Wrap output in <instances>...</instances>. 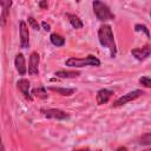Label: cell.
Segmentation results:
<instances>
[{"label": "cell", "instance_id": "cell-1", "mask_svg": "<svg viewBox=\"0 0 151 151\" xmlns=\"http://www.w3.org/2000/svg\"><path fill=\"white\" fill-rule=\"evenodd\" d=\"M98 40H99V42L103 47L109 48L111 57L114 58L116 54H117V46H116V42H114V37H113L112 28H111L110 25L104 24L99 27V29H98Z\"/></svg>", "mask_w": 151, "mask_h": 151}, {"label": "cell", "instance_id": "cell-2", "mask_svg": "<svg viewBox=\"0 0 151 151\" xmlns=\"http://www.w3.org/2000/svg\"><path fill=\"white\" fill-rule=\"evenodd\" d=\"M66 66L70 67H84V66H100V60L96 57V55H87L85 58H76V57H71L65 61Z\"/></svg>", "mask_w": 151, "mask_h": 151}, {"label": "cell", "instance_id": "cell-3", "mask_svg": "<svg viewBox=\"0 0 151 151\" xmlns=\"http://www.w3.org/2000/svg\"><path fill=\"white\" fill-rule=\"evenodd\" d=\"M92 7H93V12L94 15L97 17V19L99 21H107V20H113L114 19V14L111 12L110 7L99 0H94L92 2Z\"/></svg>", "mask_w": 151, "mask_h": 151}, {"label": "cell", "instance_id": "cell-4", "mask_svg": "<svg viewBox=\"0 0 151 151\" xmlns=\"http://www.w3.org/2000/svg\"><path fill=\"white\" fill-rule=\"evenodd\" d=\"M143 94H144V91H143V90H133V91H131V92H129V93H126V94L119 97V98L112 104V107H118V106L125 105V104H127V103H130V101H132V100H134V99L142 97Z\"/></svg>", "mask_w": 151, "mask_h": 151}, {"label": "cell", "instance_id": "cell-5", "mask_svg": "<svg viewBox=\"0 0 151 151\" xmlns=\"http://www.w3.org/2000/svg\"><path fill=\"white\" fill-rule=\"evenodd\" d=\"M41 112L44 113L45 117L51 118V119H57V120H64L70 118V114L66 113L65 111L60 110V109H47V110H41Z\"/></svg>", "mask_w": 151, "mask_h": 151}, {"label": "cell", "instance_id": "cell-6", "mask_svg": "<svg viewBox=\"0 0 151 151\" xmlns=\"http://www.w3.org/2000/svg\"><path fill=\"white\" fill-rule=\"evenodd\" d=\"M19 33H20V46L22 48H27L29 46V32L24 20L19 22Z\"/></svg>", "mask_w": 151, "mask_h": 151}, {"label": "cell", "instance_id": "cell-7", "mask_svg": "<svg viewBox=\"0 0 151 151\" xmlns=\"http://www.w3.org/2000/svg\"><path fill=\"white\" fill-rule=\"evenodd\" d=\"M39 63L40 55L37 52H32L28 59V73L31 76H37L39 73Z\"/></svg>", "mask_w": 151, "mask_h": 151}, {"label": "cell", "instance_id": "cell-8", "mask_svg": "<svg viewBox=\"0 0 151 151\" xmlns=\"http://www.w3.org/2000/svg\"><path fill=\"white\" fill-rule=\"evenodd\" d=\"M0 6L2 7V12L0 14V25L5 26L6 21L8 19V15H9V8L12 6V1L11 0H0Z\"/></svg>", "mask_w": 151, "mask_h": 151}, {"label": "cell", "instance_id": "cell-9", "mask_svg": "<svg viewBox=\"0 0 151 151\" xmlns=\"http://www.w3.org/2000/svg\"><path fill=\"white\" fill-rule=\"evenodd\" d=\"M151 53V50H150V46H144V47H139V48H133L131 50V54L139 61L142 60H145L146 58H149Z\"/></svg>", "mask_w": 151, "mask_h": 151}, {"label": "cell", "instance_id": "cell-10", "mask_svg": "<svg viewBox=\"0 0 151 151\" xmlns=\"http://www.w3.org/2000/svg\"><path fill=\"white\" fill-rule=\"evenodd\" d=\"M14 65H15V70L18 71V73H19L20 76L26 74L27 67H26V61H25V57H24L22 53H18V54L15 55Z\"/></svg>", "mask_w": 151, "mask_h": 151}, {"label": "cell", "instance_id": "cell-11", "mask_svg": "<svg viewBox=\"0 0 151 151\" xmlns=\"http://www.w3.org/2000/svg\"><path fill=\"white\" fill-rule=\"evenodd\" d=\"M113 96V91L111 90H107V88H101L97 92V96H96V100H97V104L98 105H103V104H106L110 98Z\"/></svg>", "mask_w": 151, "mask_h": 151}, {"label": "cell", "instance_id": "cell-12", "mask_svg": "<svg viewBox=\"0 0 151 151\" xmlns=\"http://www.w3.org/2000/svg\"><path fill=\"white\" fill-rule=\"evenodd\" d=\"M29 86H31V84H29V81L27 79H24L22 78V79H19L17 81V87L24 94V97L26 99H28V100H32V96L29 93Z\"/></svg>", "mask_w": 151, "mask_h": 151}, {"label": "cell", "instance_id": "cell-13", "mask_svg": "<svg viewBox=\"0 0 151 151\" xmlns=\"http://www.w3.org/2000/svg\"><path fill=\"white\" fill-rule=\"evenodd\" d=\"M54 76L55 77H58V78H63V79H65V78H77V77H79L80 76V72L79 71H66V70H60V71H57L55 73H54Z\"/></svg>", "mask_w": 151, "mask_h": 151}, {"label": "cell", "instance_id": "cell-14", "mask_svg": "<svg viewBox=\"0 0 151 151\" xmlns=\"http://www.w3.org/2000/svg\"><path fill=\"white\" fill-rule=\"evenodd\" d=\"M66 17H67V19H68V21H70V24H71V26H72L73 28H76V29L83 28L84 24H83V21L79 19L78 15L71 14V13H66Z\"/></svg>", "mask_w": 151, "mask_h": 151}, {"label": "cell", "instance_id": "cell-15", "mask_svg": "<svg viewBox=\"0 0 151 151\" xmlns=\"http://www.w3.org/2000/svg\"><path fill=\"white\" fill-rule=\"evenodd\" d=\"M48 90H51L53 92H57L61 96H66V97H70L76 92L74 88H65V87H55V86H50Z\"/></svg>", "mask_w": 151, "mask_h": 151}, {"label": "cell", "instance_id": "cell-16", "mask_svg": "<svg viewBox=\"0 0 151 151\" xmlns=\"http://www.w3.org/2000/svg\"><path fill=\"white\" fill-rule=\"evenodd\" d=\"M50 40H51V42H52L54 46H57V47H60V46H64V45H65V38L61 37V35L58 34V33H52V34L50 35Z\"/></svg>", "mask_w": 151, "mask_h": 151}, {"label": "cell", "instance_id": "cell-17", "mask_svg": "<svg viewBox=\"0 0 151 151\" xmlns=\"http://www.w3.org/2000/svg\"><path fill=\"white\" fill-rule=\"evenodd\" d=\"M32 94L34 97H38V98H41V99H46L47 98V91L44 86H40V87H35L32 90Z\"/></svg>", "mask_w": 151, "mask_h": 151}, {"label": "cell", "instance_id": "cell-18", "mask_svg": "<svg viewBox=\"0 0 151 151\" xmlns=\"http://www.w3.org/2000/svg\"><path fill=\"white\" fill-rule=\"evenodd\" d=\"M134 31H136V32H143L147 38H150L149 28H147L145 25H142V24H137V25H134Z\"/></svg>", "mask_w": 151, "mask_h": 151}, {"label": "cell", "instance_id": "cell-19", "mask_svg": "<svg viewBox=\"0 0 151 151\" xmlns=\"http://www.w3.org/2000/svg\"><path fill=\"white\" fill-rule=\"evenodd\" d=\"M142 145H146V146H149L150 144H151V133L150 132H146V133H144V134H142V137H140V142H139Z\"/></svg>", "mask_w": 151, "mask_h": 151}, {"label": "cell", "instance_id": "cell-20", "mask_svg": "<svg viewBox=\"0 0 151 151\" xmlns=\"http://www.w3.org/2000/svg\"><path fill=\"white\" fill-rule=\"evenodd\" d=\"M27 19H28V25H29V26H31L33 29H35V31L40 29V26H39V24L35 21V19H34L33 17H28Z\"/></svg>", "mask_w": 151, "mask_h": 151}, {"label": "cell", "instance_id": "cell-21", "mask_svg": "<svg viewBox=\"0 0 151 151\" xmlns=\"http://www.w3.org/2000/svg\"><path fill=\"white\" fill-rule=\"evenodd\" d=\"M139 83L145 87H151V79L149 77H142L139 79Z\"/></svg>", "mask_w": 151, "mask_h": 151}, {"label": "cell", "instance_id": "cell-22", "mask_svg": "<svg viewBox=\"0 0 151 151\" xmlns=\"http://www.w3.org/2000/svg\"><path fill=\"white\" fill-rule=\"evenodd\" d=\"M41 26H42V28H44L46 32H48V31L51 29V26H50V24H47L46 21H42V22H41Z\"/></svg>", "mask_w": 151, "mask_h": 151}, {"label": "cell", "instance_id": "cell-23", "mask_svg": "<svg viewBox=\"0 0 151 151\" xmlns=\"http://www.w3.org/2000/svg\"><path fill=\"white\" fill-rule=\"evenodd\" d=\"M38 5H39V7H40L41 9H45V8H47V6H48L47 1H40Z\"/></svg>", "mask_w": 151, "mask_h": 151}, {"label": "cell", "instance_id": "cell-24", "mask_svg": "<svg viewBox=\"0 0 151 151\" xmlns=\"http://www.w3.org/2000/svg\"><path fill=\"white\" fill-rule=\"evenodd\" d=\"M0 151H5V146H4V144H2V138H1V136H0Z\"/></svg>", "mask_w": 151, "mask_h": 151}, {"label": "cell", "instance_id": "cell-25", "mask_svg": "<svg viewBox=\"0 0 151 151\" xmlns=\"http://www.w3.org/2000/svg\"><path fill=\"white\" fill-rule=\"evenodd\" d=\"M117 151H127V149H126L125 146H120V147L117 149Z\"/></svg>", "mask_w": 151, "mask_h": 151}, {"label": "cell", "instance_id": "cell-26", "mask_svg": "<svg viewBox=\"0 0 151 151\" xmlns=\"http://www.w3.org/2000/svg\"><path fill=\"white\" fill-rule=\"evenodd\" d=\"M74 151H88L87 149H85V150H74Z\"/></svg>", "mask_w": 151, "mask_h": 151}, {"label": "cell", "instance_id": "cell-27", "mask_svg": "<svg viewBox=\"0 0 151 151\" xmlns=\"http://www.w3.org/2000/svg\"><path fill=\"white\" fill-rule=\"evenodd\" d=\"M97 151H101V150H100V149H99V150H97Z\"/></svg>", "mask_w": 151, "mask_h": 151}]
</instances>
